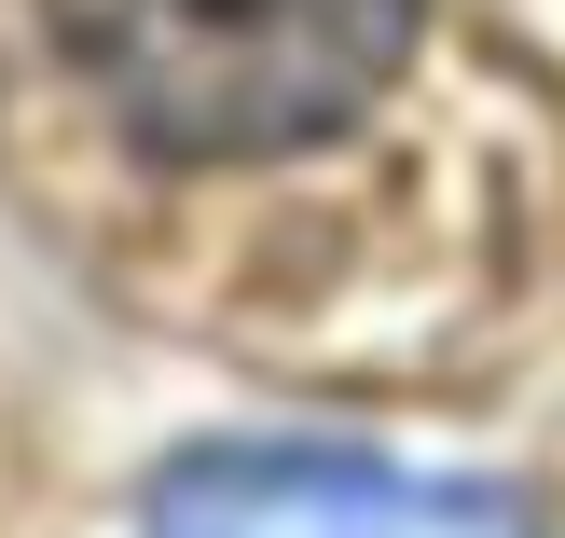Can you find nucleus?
Masks as SVG:
<instances>
[{
	"instance_id": "nucleus-1",
	"label": "nucleus",
	"mask_w": 565,
	"mask_h": 538,
	"mask_svg": "<svg viewBox=\"0 0 565 538\" xmlns=\"http://www.w3.org/2000/svg\"><path fill=\"white\" fill-rule=\"evenodd\" d=\"M55 42L125 138L235 166L373 110L414 55V0H55Z\"/></svg>"
},
{
	"instance_id": "nucleus-2",
	"label": "nucleus",
	"mask_w": 565,
	"mask_h": 538,
	"mask_svg": "<svg viewBox=\"0 0 565 538\" xmlns=\"http://www.w3.org/2000/svg\"><path fill=\"white\" fill-rule=\"evenodd\" d=\"M152 538H524L497 497L414 484L373 456H276V442H221L152 484Z\"/></svg>"
}]
</instances>
